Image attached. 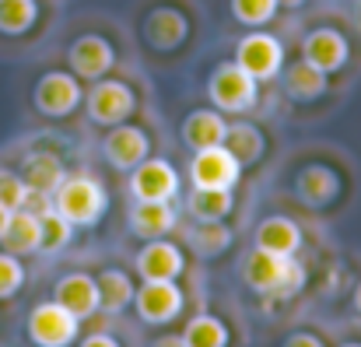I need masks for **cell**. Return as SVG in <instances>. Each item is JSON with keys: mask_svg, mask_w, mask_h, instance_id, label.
<instances>
[{"mask_svg": "<svg viewBox=\"0 0 361 347\" xmlns=\"http://www.w3.org/2000/svg\"><path fill=\"white\" fill-rule=\"evenodd\" d=\"M39 21L35 0H0V32L4 35H25Z\"/></svg>", "mask_w": 361, "mask_h": 347, "instance_id": "obj_29", "label": "cell"}, {"mask_svg": "<svg viewBox=\"0 0 361 347\" xmlns=\"http://www.w3.org/2000/svg\"><path fill=\"white\" fill-rule=\"evenodd\" d=\"M21 284H25V263H21V256L4 249L0 252V302L14 298L21 291Z\"/></svg>", "mask_w": 361, "mask_h": 347, "instance_id": "obj_32", "label": "cell"}, {"mask_svg": "<svg viewBox=\"0 0 361 347\" xmlns=\"http://www.w3.org/2000/svg\"><path fill=\"white\" fill-rule=\"evenodd\" d=\"M190 218L200 221V225H211V221H225L235 207V197L232 190H193L190 197Z\"/></svg>", "mask_w": 361, "mask_h": 347, "instance_id": "obj_24", "label": "cell"}, {"mask_svg": "<svg viewBox=\"0 0 361 347\" xmlns=\"http://www.w3.org/2000/svg\"><path fill=\"white\" fill-rule=\"evenodd\" d=\"M186 35H190V21H186V14L176 11V7H154V11L147 14V21H144V39L151 42V49L169 53V49L183 46Z\"/></svg>", "mask_w": 361, "mask_h": 347, "instance_id": "obj_17", "label": "cell"}, {"mask_svg": "<svg viewBox=\"0 0 361 347\" xmlns=\"http://www.w3.org/2000/svg\"><path fill=\"white\" fill-rule=\"evenodd\" d=\"M137 109V95L126 81H113V78H99L95 88L85 95V113L99 126H116L126 123Z\"/></svg>", "mask_w": 361, "mask_h": 347, "instance_id": "obj_6", "label": "cell"}, {"mask_svg": "<svg viewBox=\"0 0 361 347\" xmlns=\"http://www.w3.org/2000/svg\"><path fill=\"white\" fill-rule=\"evenodd\" d=\"M225 133H228V119L218 109H193L183 119V126H179V137H183V144L190 151L225 144Z\"/></svg>", "mask_w": 361, "mask_h": 347, "instance_id": "obj_18", "label": "cell"}, {"mask_svg": "<svg viewBox=\"0 0 361 347\" xmlns=\"http://www.w3.org/2000/svg\"><path fill=\"white\" fill-rule=\"evenodd\" d=\"M355 309L361 312V281H358V288H355Z\"/></svg>", "mask_w": 361, "mask_h": 347, "instance_id": "obj_38", "label": "cell"}, {"mask_svg": "<svg viewBox=\"0 0 361 347\" xmlns=\"http://www.w3.org/2000/svg\"><path fill=\"white\" fill-rule=\"evenodd\" d=\"M102 154L116 172H133L144 158H151V137L133 123H116L102 140Z\"/></svg>", "mask_w": 361, "mask_h": 347, "instance_id": "obj_11", "label": "cell"}, {"mask_svg": "<svg viewBox=\"0 0 361 347\" xmlns=\"http://www.w3.org/2000/svg\"><path fill=\"white\" fill-rule=\"evenodd\" d=\"M39 221H42V245H39V252H46V256H56V252H63L67 245H71V238H74V225L56 211V207H49L46 214H39Z\"/></svg>", "mask_w": 361, "mask_h": 347, "instance_id": "obj_28", "label": "cell"}, {"mask_svg": "<svg viewBox=\"0 0 361 347\" xmlns=\"http://www.w3.org/2000/svg\"><path fill=\"white\" fill-rule=\"evenodd\" d=\"M334 190H337V176H334L326 165H309V169H302V176H298V197H302L305 204L323 207V204L334 197Z\"/></svg>", "mask_w": 361, "mask_h": 347, "instance_id": "obj_26", "label": "cell"}, {"mask_svg": "<svg viewBox=\"0 0 361 347\" xmlns=\"http://www.w3.org/2000/svg\"><path fill=\"white\" fill-rule=\"evenodd\" d=\"M67 169L63 162L53 154V151H32L25 162H21V179L28 190H42V193H53L60 183H63Z\"/></svg>", "mask_w": 361, "mask_h": 347, "instance_id": "obj_22", "label": "cell"}, {"mask_svg": "<svg viewBox=\"0 0 361 347\" xmlns=\"http://www.w3.org/2000/svg\"><path fill=\"white\" fill-rule=\"evenodd\" d=\"M53 298H56L67 312H74L81 323L92 319L95 312H102L99 281H95L92 274H85V270H71V274H63V277L56 281V288H53Z\"/></svg>", "mask_w": 361, "mask_h": 347, "instance_id": "obj_14", "label": "cell"}, {"mask_svg": "<svg viewBox=\"0 0 361 347\" xmlns=\"http://www.w3.org/2000/svg\"><path fill=\"white\" fill-rule=\"evenodd\" d=\"M95 281H99V295H102V312H109V316H120L126 312L130 305H133V277L120 270V267H106L102 274H95Z\"/></svg>", "mask_w": 361, "mask_h": 347, "instance_id": "obj_23", "label": "cell"}, {"mask_svg": "<svg viewBox=\"0 0 361 347\" xmlns=\"http://www.w3.org/2000/svg\"><path fill=\"white\" fill-rule=\"evenodd\" d=\"M302 60H309L323 74H337L351 60V46L337 28H312L302 42Z\"/></svg>", "mask_w": 361, "mask_h": 347, "instance_id": "obj_15", "label": "cell"}, {"mask_svg": "<svg viewBox=\"0 0 361 347\" xmlns=\"http://www.w3.org/2000/svg\"><path fill=\"white\" fill-rule=\"evenodd\" d=\"M341 347H361V344H358V341H351V344H341Z\"/></svg>", "mask_w": 361, "mask_h": 347, "instance_id": "obj_41", "label": "cell"}, {"mask_svg": "<svg viewBox=\"0 0 361 347\" xmlns=\"http://www.w3.org/2000/svg\"><path fill=\"white\" fill-rule=\"evenodd\" d=\"M326 85H330V74H323L309 60H298V63L284 67V92L295 102H316L326 92Z\"/></svg>", "mask_w": 361, "mask_h": 347, "instance_id": "obj_21", "label": "cell"}, {"mask_svg": "<svg viewBox=\"0 0 361 347\" xmlns=\"http://www.w3.org/2000/svg\"><path fill=\"white\" fill-rule=\"evenodd\" d=\"M183 341L190 347H228V327L218 316H193L183 330Z\"/></svg>", "mask_w": 361, "mask_h": 347, "instance_id": "obj_27", "label": "cell"}, {"mask_svg": "<svg viewBox=\"0 0 361 347\" xmlns=\"http://www.w3.org/2000/svg\"><path fill=\"white\" fill-rule=\"evenodd\" d=\"M0 245H4L7 252H14V256H32V252H39V245H42V221H39V214H32V211H14L11 221H7V229H4V235H0Z\"/></svg>", "mask_w": 361, "mask_h": 347, "instance_id": "obj_20", "label": "cell"}, {"mask_svg": "<svg viewBox=\"0 0 361 347\" xmlns=\"http://www.w3.org/2000/svg\"><path fill=\"white\" fill-rule=\"evenodd\" d=\"M207 99L218 113H249L259 102V81L249 78L235 60L218 63L207 78Z\"/></svg>", "mask_w": 361, "mask_h": 347, "instance_id": "obj_3", "label": "cell"}, {"mask_svg": "<svg viewBox=\"0 0 361 347\" xmlns=\"http://www.w3.org/2000/svg\"><path fill=\"white\" fill-rule=\"evenodd\" d=\"M256 249H267L277 256H295L302 249V229L284 214H270L256 225Z\"/></svg>", "mask_w": 361, "mask_h": 347, "instance_id": "obj_19", "label": "cell"}, {"mask_svg": "<svg viewBox=\"0 0 361 347\" xmlns=\"http://www.w3.org/2000/svg\"><path fill=\"white\" fill-rule=\"evenodd\" d=\"M11 214H14V211H7V207L0 204V235H4V229H7V221H11Z\"/></svg>", "mask_w": 361, "mask_h": 347, "instance_id": "obj_37", "label": "cell"}, {"mask_svg": "<svg viewBox=\"0 0 361 347\" xmlns=\"http://www.w3.org/2000/svg\"><path fill=\"white\" fill-rule=\"evenodd\" d=\"M225 147H228V151L239 158L242 169H245V165H256V162L263 158V151H267V140H263V133H259L252 123H228Z\"/></svg>", "mask_w": 361, "mask_h": 347, "instance_id": "obj_25", "label": "cell"}, {"mask_svg": "<svg viewBox=\"0 0 361 347\" xmlns=\"http://www.w3.org/2000/svg\"><path fill=\"white\" fill-rule=\"evenodd\" d=\"M193 245H197V252H204V256H218V252H225V249L232 245V229H228L225 221L200 225V229L193 231Z\"/></svg>", "mask_w": 361, "mask_h": 347, "instance_id": "obj_31", "label": "cell"}, {"mask_svg": "<svg viewBox=\"0 0 361 347\" xmlns=\"http://www.w3.org/2000/svg\"><path fill=\"white\" fill-rule=\"evenodd\" d=\"M78 347H123V344L113 337V334H88Z\"/></svg>", "mask_w": 361, "mask_h": 347, "instance_id": "obj_35", "label": "cell"}, {"mask_svg": "<svg viewBox=\"0 0 361 347\" xmlns=\"http://www.w3.org/2000/svg\"><path fill=\"white\" fill-rule=\"evenodd\" d=\"M242 179V162L225 147H200L190 162V183L193 190H235Z\"/></svg>", "mask_w": 361, "mask_h": 347, "instance_id": "obj_5", "label": "cell"}, {"mask_svg": "<svg viewBox=\"0 0 361 347\" xmlns=\"http://www.w3.org/2000/svg\"><path fill=\"white\" fill-rule=\"evenodd\" d=\"M147 347H190L183 341V334H165V337H158V341H151Z\"/></svg>", "mask_w": 361, "mask_h": 347, "instance_id": "obj_36", "label": "cell"}, {"mask_svg": "<svg viewBox=\"0 0 361 347\" xmlns=\"http://www.w3.org/2000/svg\"><path fill=\"white\" fill-rule=\"evenodd\" d=\"M235 63L249 78H256L259 85L263 81H274L284 71V46L270 32H249L235 46Z\"/></svg>", "mask_w": 361, "mask_h": 347, "instance_id": "obj_7", "label": "cell"}, {"mask_svg": "<svg viewBox=\"0 0 361 347\" xmlns=\"http://www.w3.org/2000/svg\"><path fill=\"white\" fill-rule=\"evenodd\" d=\"M67 63H71L74 78H81V81H99V78H106V74L113 71L116 49H113V42L102 39V35H78V39L71 42V49H67Z\"/></svg>", "mask_w": 361, "mask_h": 347, "instance_id": "obj_12", "label": "cell"}, {"mask_svg": "<svg viewBox=\"0 0 361 347\" xmlns=\"http://www.w3.org/2000/svg\"><path fill=\"white\" fill-rule=\"evenodd\" d=\"M53 207L74 225V229H95L109 207V197L99 179L85 172H67L63 183L53 190Z\"/></svg>", "mask_w": 361, "mask_h": 347, "instance_id": "obj_2", "label": "cell"}, {"mask_svg": "<svg viewBox=\"0 0 361 347\" xmlns=\"http://www.w3.org/2000/svg\"><path fill=\"white\" fill-rule=\"evenodd\" d=\"M179 214L172 207V200H133L130 207V231L137 238H165L176 229Z\"/></svg>", "mask_w": 361, "mask_h": 347, "instance_id": "obj_16", "label": "cell"}, {"mask_svg": "<svg viewBox=\"0 0 361 347\" xmlns=\"http://www.w3.org/2000/svg\"><path fill=\"white\" fill-rule=\"evenodd\" d=\"M140 281H179L186 270V256L176 242L169 238H147L144 249L133 260Z\"/></svg>", "mask_w": 361, "mask_h": 347, "instance_id": "obj_13", "label": "cell"}, {"mask_svg": "<svg viewBox=\"0 0 361 347\" xmlns=\"http://www.w3.org/2000/svg\"><path fill=\"white\" fill-rule=\"evenodd\" d=\"M186 305V295L176 281H144L133 291V309L140 316V323L147 327H165L172 323Z\"/></svg>", "mask_w": 361, "mask_h": 347, "instance_id": "obj_8", "label": "cell"}, {"mask_svg": "<svg viewBox=\"0 0 361 347\" xmlns=\"http://www.w3.org/2000/svg\"><path fill=\"white\" fill-rule=\"evenodd\" d=\"M130 197L133 200H176L179 197V172L169 158H144L130 172Z\"/></svg>", "mask_w": 361, "mask_h": 347, "instance_id": "obj_10", "label": "cell"}, {"mask_svg": "<svg viewBox=\"0 0 361 347\" xmlns=\"http://www.w3.org/2000/svg\"><path fill=\"white\" fill-rule=\"evenodd\" d=\"M28 341L35 347H71L78 341V330H81V319L74 312H67L56 298L53 302H39L32 312H28Z\"/></svg>", "mask_w": 361, "mask_h": 347, "instance_id": "obj_4", "label": "cell"}, {"mask_svg": "<svg viewBox=\"0 0 361 347\" xmlns=\"http://www.w3.org/2000/svg\"><path fill=\"white\" fill-rule=\"evenodd\" d=\"M281 347H326L323 344V337H316V334H309V330H295V334H288Z\"/></svg>", "mask_w": 361, "mask_h": 347, "instance_id": "obj_34", "label": "cell"}, {"mask_svg": "<svg viewBox=\"0 0 361 347\" xmlns=\"http://www.w3.org/2000/svg\"><path fill=\"white\" fill-rule=\"evenodd\" d=\"M355 25H358V28H361V0H358V4H355Z\"/></svg>", "mask_w": 361, "mask_h": 347, "instance_id": "obj_39", "label": "cell"}, {"mask_svg": "<svg viewBox=\"0 0 361 347\" xmlns=\"http://www.w3.org/2000/svg\"><path fill=\"white\" fill-rule=\"evenodd\" d=\"M25 193H28V186H25L21 172H7V169H0V204H4L7 211H21Z\"/></svg>", "mask_w": 361, "mask_h": 347, "instance_id": "obj_33", "label": "cell"}, {"mask_svg": "<svg viewBox=\"0 0 361 347\" xmlns=\"http://www.w3.org/2000/svg\"><path fill=\"white\" fill-rule=\"evenodd\" d=\"M242 281L256 295L284 302V298H295L305 288V267L295 256H277V252H267V249H252L242 260Z\"/></svg>", "mask_w": 361, "mask_h": 347, "instance_id": "obj_1", "label": "cell"}, {"mask_svg": "<svg viewBox=\"0 0 361 347\" xmlns=\"http://www.w3.org/2000/svg\"><path fill=\"white\" fill-rule=\"evenodd\" d=\"M281 4H284V7H302L305 0H281Z\"/></svg>", "mask_w": 361, "mask_h": 347, "instance_id": "obj_40", "label": "cell"}, {"mask_svg": "<svg viewBox=\"0 0 361 347\" xmlns=\"http://www.w3.org/2000/svg\"><path fill=\"white\" fill-rule=\"evenodd\" d=\"M32 102H35V109L42 116L63 119V116H71L85 102V92H81V85H78L74 74H67V71H49V74H42V78L35 81Z\"/></svg>", "mask_w": 361, "mask_h": 347, "instance_id": "obj_9", "label": "cell"}, {"mask_svg": "<svg viewBox=\"0 0 361 347\" xmlns=\"http://www.w3.org/2000/svg\"><path fill=\"white\" fill-rule=\"evenodd\" d=\"M281 0H232V18L245 28H259L267 21H274Z\"/></svg>", "mask_w": 361, "mask_h": 347, "instance_id": "obj_30", "label": "cell"}]
</instances>
